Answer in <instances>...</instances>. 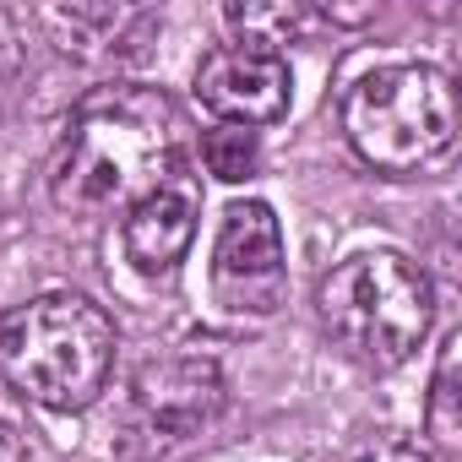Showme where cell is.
<instances>
[{
	"label": "cell",
	"mask_w": 462,
	"mask_h": 462,
	"mask_svg": "<svg viewBox=\"0 0 462 462\" xmlns=\"http://www.w3.org/2000/svg\"><path fill=\"white\" fill-rule=\"evenodd\" d=\"M185 158V115L163 88L104 82L77 98L66 142L50 163V201L71 217L136 207Z\"/></svg>",
	"instance_id": "cell-1"
},
{
	"label": "cell",
	"mask_w": 462,
	"mask_h": 462,
	"mask_svg": "<svg viewBox=\"0 0 462 462\" xmlns=\"http://www.w3.org/2000/svg\"><path fill=\"white\" fill-rule=\"evenodd\" d=\"M196 104L217 115L223 125H273L294 104V77L283 55L245 50V44H223L196 66Z\"/></svg>",
	"instance_id": "cell-6"
},
{
	"label": "cell",
	"mask_w": 462,
	"mask_h": 462,
	"mask_svg": "<svg viewBox=\"0 0 462 462\" xmlns=\"http://www.w3.org/2000/svg\"><path fill=\"white\" fill-rule=\"evenodd\" d=\"M142 413L169 435H196L223 408V370L207 354H163L136 370Z\"/></svg>",
	"instance_id": "cell-8"
},
{
	"label": "cell",
	"mask_w": 462,
	"mask_h": 462,
	"mask_svg": "<svg viewBox=\"0 0 462 462\" xmlns=\"http://www.w3.org/2000/svg\"><path fill=\"white\" fill-rule=\"evenodd\" d=\"M17 60H23V28H17V17L6 6H0V82L17 71Z\"/></svg>",
	"instance_id": "cell-14"
},
{
	"label": "cell",
	"mask_w": 462,
	"mask_h": 462,
	"mask_svg": "<svg viewBox=\"0 0 462 462\" xmlns=\"http://www.w3.org/2000/svg\"><path fill=\"white\" fill-rule=\"evenodd\" d=\"M201 163H207V174L240 185L262 169V136L245 131V125H212L201 136Z\"/></svg>",
	"instance_id": "cell-12"
},
{
	"label": "cell",
	"mask_w": 462,
	"mask_h": 462,
	"mask_svg": "<svg viewBox=\"0 0 462 462\" xmlns=\"http://www.w3.org/2000/svg\"><path fill=\"white\" fill-rule=\"evenodd\" d=\"M136 12H125V6H44L33 23L55 39V50H66V55H104L115 39H120V28L131 23Z\"/></svg>",
	"instance_id": "cell-9"
},
{
	"label": "cell",
	"mask_w": 462,
	"mask_h": 462,
	"mask_svg": "<svg viewBox=\"0 0 462 462\" xmlns=\"http://www.w3.org/2000/svg\"><path fill=\"white\" fill-rule=\"evenodd\" d=\"M354 462H435V451L413 435H375Z\"/></svg>",
	"instance_id": "cell-13"
},
{
	"label": "cell",
	"mask_w": 462,
	"mask_h": 462,
	"mask_svg": "<svg viewBox=\"0 0 462 462\" xmlns=\"http://www.w3.org/2000/svg\"><path fill=\"white\" fill-rule=\"evenodd\" d=\"M457 359H462V332L440 337V359L430 375V397H424V430L440 451L462 446V386H457Z\"/></svg>",
	"instance_id": "cell-11"
},
{
	"label": "cell",
	"mask_w": 462,
	"mask_h": 462,
	"mask_svg": "<svg viewBox=\"0 0 462 462\" xmlns=\"http://www.w3.org/2000/svg\"><path fill=\"white\" fill-rule=\"evenodd\" d=\"M0 462H33L28 446H23V435H17L12 424H0Z\"/></svg>",
	"instance_id": "cell-15"
},
{
	"label": "cell",
	"mask_w": 462,
	"mask_h": 462,
	"mask_svg": "<svg viewBox=\"0 0 462 462\" xmlns=\"http://www.w3.org/2000/svg\"><path fill=\"white\" fill-rule=\"evenodd\" d=\"M120 332L88 294H39L0 321V375L50 413H82L115 375Z\"/></svg>",
	"instance_id": "cell-2"
},
{
	"label": "cell",
	"mask_w": 462,
	"mask_h": 462,
	"mask_svg": "<svg viewBox=\"0 0 462 462\" xmlns=\"http://www.w3.org/2000/svg\"><path fill=\"white\" fill-rule=\"evenodd\" d=\"M321 327L370 370H397L413 359L435 321V289L424 267L397 251H359L337 262L316 289Z\"/></svg>",
	"instance_id": "cell-4"
},
{
	"label": "cell",
	"mask_w": 462,
	"mask_h": 462,
	"mask_svg": "<svg viewBox=\"0 0 462 462\" xmlns=\"http://www.w3.org/2000/svg\"><path fill=\"white\" fill-rule=\"evenodd\" d=\"M212 294L235 316H273L289 294L283 228L267 201H235L212 245Z\"/></svg>",
	"instance_id": "cell-5"
},
{
	"label": "cell",
	"mask_w": 462,
	"mask_h": 462,
	"mask_svg": "<svg viewBox=\"0 0 462 462\" xmlns=\"http://www.w3.org/2000/svg\"><path fill=\"white\" fill-rule=\"evenodd\" d=\"M223 17H228V28L240 33L245 50H267V55H283V44H294L316 23V12L300 6V0H278V6H262V0H245V6H240V0H228Z\"/></svg>",
	"instance_id": "cell-10"
},
{
	"label": "cell",
	"mask_w": 462,
	"mask_h": 462,
	"mask_svg": "<svg viewBox=\"0 0 462 462\" xmlns=\"http://www.w3.org/2000/svg\"><path fill=\"white\" fill-rule=\"evenodd\" d=\"M196 217H201V185L196 174H169L158 190H147L136 207H125L120 223V251L142 278H169L190 240H196Z\"/></svg>",
	"instance_id": "cell-7"
},
{
	"label": "cell",
	"mask_w": 462,
	"mask_h": 462,
	"mask_svg": "<svg viewBox=\"0 0 462 462\" xmlns=\"http://www.w3.org/2000/svg\"><path fill=\"white\" fill-rule=\"evenodd\" d=\"M343 136L375 174H424L457 142V88L424 60L375 66L343 98Z\"/></svg>",
	"instance_id": "cell-3"
}]
</instances>
